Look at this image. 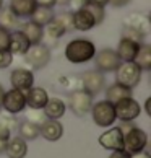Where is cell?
<instances>
[{"instance_id":"8992f818","label":"cell","mask_w":151,"mask_h":158,"mask_svg":"<svg viewBox=\"0 0 151 158\" xmlns=\"http://www.w3.org/2000/svg\"><path fill=\"white\" fill-rule=\"evenodd\" d=\"M93 60H94L96 70H99V72H102V73L115 72L117 67L122 64V60H120L119 54L115 52V49H111V48H104L99 52L96 51Z\"/></svg>"},{"instance_id":"f546056e","label":"cell","mask_w":151,"mask_h":158,"mask_svg":"<svg viewBox=\"0 0 151 158\" xmlns=\"http://www.w3.org/2000/svg\"><path fill=\"white\" fill-rule=\"evenodd\" d=\"M85 7L88 8V10H89V13L93 15V18H94L96 26L102 25L104 18H106V10H104L102 7H97V5H91V3H86Z\"/></svg>"},{"instance_id":"7a4b0ae2","label":"cell","mask_w":151,"mask_h":158,"mask_svg":"<svg viewBox=\"0 0 151 158\" xmlns=\"http://www.w3.org/2000/svg\"><path fill=\"white\" fill-rule=\"evenodd\" d=\"M141 73L143 70L135 62H122L115 70V81L133 90L141 81Z\"/></svg>"},{"instance_id":"d590c367","label":"cell","mask_w":151,"mask_h":158,"mask_svg":"<svg viewBox=\"0 0 151 158\" xmlns=\"http://www.w3.org/2000/svg\"><path fill=\"white\" fill-rule=\"evenodd\" d=\"M88 3H91V5H97V7L106 8L107 5H109V0H88Z\"/></svg>"},{"instance_id":"7402d4cb","label":"cell","mask_w":151,"mask_h":158,"mask_svg":"<svg viewBox=\"0 0 151 158\" xmlns=\"http://www.w3.org/2000/svg\"><path fill=\"white\" fill-rule=\"evenodd\" d=\"M5 153L8 158H25L28 155V143L25 139H21L20 135H16L8 140L7 148H5Z\"/></svg>"},{"instance_id":"ac0fdd59","label":"cell","mask_w":151,"mask_h":158,"mask_svg":"<svg viewBox=\"0 0 151 158\" xmlns=\"http://www.w3.org/2000/svg\"><path fill=\"white\" fill-rule=\"evenodd\" d=\"M138 49H140V43H135V41H130L127 38H120L115 52L119 54L122 62H133Z\"/></svg>"},{"instance_id":"2e32d148","label":"cell","mask_w":151,"mask_h":158,"mask_svg":"<svg viewBox=\"0 0 151 158\" xmlns=\"http://www.w3.org/2000/svg\"><path fill=\"white\" fill-rule=\"evenodd\" d=\"M72 13H73V30L86 33L96 26L94 18H93V15L89 13V10L86 7H81L78 10L72 11Z\"/></svg>"},{"instance_id":"4fadbf2b","label":"cell","mask_w":151,"mask_h":158,"mask_svg":"<svg viewBox=\"0 0 151 158\" xmlns=\"http://www.w3.org/2000/svg\"><path fill=\"white\" fill-rule=\"evenodd\" d=\"M39 135H42L49 142H57L63 135V126L59 119H47L46 118L39 124Z\"/></svg>"},{"instance_id":"f1b7e54d","label":"cell","mask_w":151,"mask_h":158,"mask_svg":"<svg viewBox=\"0 0 151 158\" xmlns=\"http://www.w3.org/2000/svg\"><path fill=\"white\" fill-rule=\"evenodd\" d=\"M54 18L65 28L67 33L73 30V13L72 11H60V13H55Z\"/></svg>"},{"instance_id":"6da1fadb","label":"cell","mask_w":151,"mask_h":158,"mask_svg":"<svg viewBox=\"0 0 151 158\" xmlns=\"http://www.w3.org/2000/svg\"><path fill=\"white\" fill-rule=\"evenodd\" d=\"M63 54L70 64H86L93 60L96 54V46L88 38H75L67 43Z\"/></svg>"},{"instance_id":"3957f363","label":"cell","mask_w":151,"mask_h":158,"mask_svg":"<svg viewBox=\"0 0 151 158\" xmlns=\"http://www.w3.org/2000/svg\"><path fill=\"white\" fill-rule=\"evenodd\" d=\"M89 113L93 116L94 124L99 126V127H111L114 122L117 121L114 104L109 103L107 99H101V101H97V103H93Z\"/></svg>"},{"instance_id":"e0dca14e","label":"cell","mask_w":151,"mask_h":158,"mask_svg":"<svg viewBox=\"0 0 151 158\" xmlns=\"http://www.w3.org/2000/svg\"><path fill=\"white\" fill-rule=\"evenodd\" d=\"M31 43L28 41V38L23 34L20 30H13L10 33V46H8V51L11 52L13 56H25L26 51L30 49Z\"/></svg>"},{"instance_id":"e575fe53","label":"cell","mask_w":151,"mask_h":158,"mask_svg":"<svg viewBox=\"0 0 151 158\" xmlns=\"http://www.w3.org/2000/svg\"><path fill=\"white\" fill-rule=\"evenodd\" d=\"M88 3V0H70V5L75 8V10H78L81 7H85V5Z\"/></svg>"},{"instance_id":"b9f144b4","label":"cell","mask_w":151,"mask_h":158,"mask_svg":"<svg viewBox=\"0 0 151 158\" xmlns=\"http://www.w3.org/2000/svg\"><path fill=\"white\" fill-rule=\"evenodd\" d=\"M3 95H5V88H3V85L0 83V108H2V99H3Z\"/></svg>"},{"instance_id":"4dcf8cb0","label":"cell","mask_w":151,"mask_h":158,"mask_svg":"<svg viewBox=\"0 0 151 158\" xmlns=\"http://www.w3.org/2000/svg\"><path fill=\"white\" fill-rule=\"evenodd\" d=\"M10 33L7 28L0 26V51H8L10 46Z\"/></svg>"},{"instance_id":"7bdbcfd3","label":"cell","mask_w":151,"mask_h":158,"mask_svg":"<svg viewBox=\"0 0 151 158\" xmlns=\"http://www.w3.org/2000/svg\"><path fill=\"white\" fill-rule=\"evenodd\" d=\"M3 2L5 0H0V10H2V7H3Z\"/></svg>"},{"instance_id":"484cf974","label":"cell","mask_w":151,"mask_h":158,"mask_svg":"<svg viewBox=\"0 0 151 158\" xmlns=\"http://www.w3.org/2000/svg\"><path fill=\"white\" fill-rule=\"evenodd\" d=\"M133 62H135L141 70H149L151 69V46L146 44V43H141Z\"/></svg>"},{"instance_id":"9c48e42d","label":"cell","mask_w":151,"mask_h":158,"mask_svg":"<svg viewBox=\"0 0 151 158\" xmlns=\"http://www.w3.org/2000/svg\"><path fill=\"white\" fill-rule=\"evenodd\" d=\"M80 78H81V90L89 93L91 96H96L97 93H101L106 88V77H104L102 72H99L96 69L81 73Z\"/></svg>"},{"instance_id":"83f0119b","label":"cell","mask_w":151,"mask_h":158,"mask_svg":"<svg viewBox=\"0 0 151 158\" xmlns=\"http://www.w3.org/2000/svg\"><path fill=\"white\" fill-rule=\"evenodd\" d=\"M120 38H127V39H130V41H135V43H143L145 39H146V36L145 34H141L140 31H137L135 28H130V26H125L122 28V33H120Z\"/></svg>"},{"instance_id":"603a6c76","label":"cell","mask_w":151,"mask_h":158,"mask_svg":"<svg viewBox=\"0 0 151 158\" xmlns=\"http://www.w3.org/2000/svg\"><path fill=\"white\" fill-rule=\"evenodd\" d=\"M104 95H106V99H107L109 103L115 104V103H119L120 99L132 96V90L115 81V83H112V85H109V86H107V88H106V93H104Z\"/></svg>"},{"instance_id":"30bf717a","label":"cell","mask_w":151,"mask_h":158,"mask_svg":"<svg viewBox=\"0 0 151 158\" xmlns=\"http://www.w3.org/2000/svg\"><path fill=\"white\" fill-rule=\"evenodd\" d=\"M2 108L10 114H20L21 111L26 109V98H25V93L20 91V90H5V95L2 99Z\"/></svg>"},{"instance_id":"44dd1931","label":"cell","mask_w":151,"mask_h":158,"mask_svg":"<svg viewBox=\"0 0 151 158\" xmlns=\"http://www.w3.org/2000/svg\"><path fill=\"white\" fill-rule=\"evenodd\" d=\"M67 111V104L60 98H49L46 106L42 108V113L47 119H60Z\"/></svg>"},{"instance_id":"52a82bcc","label":"cell","mask_w":151,"mask_h":158,"mask_svg":"<svg viewBox=\"0 0 151 158\" xmlns=\"http://www.w3.org/2000/svg\"><path fill=\"white\" fill-rule=\"evenodd\" d=\"M148 145V134L140 127H133L124 134V150L130 155H137L143 152Z\"/></svg>"},{"instance_id":"8fae6325","label":"cell","mask_w":151,"mask_h":158,"mask_svg":"<svg viewBox=\"0 0 151 158\" xmlns=\"http://www.w3.org/2000/svg\"><path fill=\"white\" fill-rule=\"evenodd\" d=\"M10 83L11 88L20 90V91H28L34 85V73L30 69H13L10 73Z\"/></svg>"},{"instance_id":"cb8c5ba5","label":"cell","mask_w":151,"mask_h":158,"mask_svg":"<svg viewBox=\"0 0 151 158\" xmlns=\"http://www.w3.org/2000/svg\"><path fill=\"white\" fill-rule=\"evenodd\" d=\"M54 16H55V11L54 8H50V7H44V5H38L36 10L33 11V15H31V21H34L36 25L39 26H46V25H49V23L54 20Z\"/></svg>"},{"instance_id":"f35d334b","label":"cell","mask_w":151,"mask_h":158,"mask_svg":"<svg viewBox=\"0 0 151 158\" xmlns=\"http://www.w3.org/2000/svg\"><path fill=\"white\" fill-rule=\"evenodd\" d=\"M145 109H146V114L151 116V98L146 99V103H145Z\"/></svg>"},{"instance_id":"8d00e7d4","label":"cell","mask_w":151,"mask_h":158,"mask_svg":"<svg viewBox=\"0 0 151 158\" xmlns=\"http://www.w3.org/2000/svg\"><path fill=\"white\" fill-rule=\"evenodd\" d=\"M38 5H44V7H55V0H38Z\"/></svg>"},{"instance_id":"7c38bea8","label":"cell","mask_w":151,"mask_h":158,"mask_svg":"<svg viewBox=\"0 0 151 158\" xmlns=\"http://www.w3.org/2000/svg\"><path fill=\"white\" fill-rule=\"evenodd\" d=\"M97 142H99V145L102 148H106V150H122L124 148V134H122V131L117 127H112L111 129H107L106 132H102L99 139H97Z\"/></svg>"},{"instance_id":"4316f807","label":"cell","mask_w":151,"mask_h":158,"mask_svg":"<svg viewBox=\"0 0 151 158\" xmlns=\"http://www.w3.org/2000/svg\"><path fill=\"white\" fill-rule=\"evenodd\" d=\"M21 20L18 16L13 15V11H11L8 7H2L0 10V26L7 28L8 31H13V30H18Z\"/></svg>"},{"instance_id":"ab89813d","label":"cell","mask_w":151,"mask_h":158,"mask_svg":"<svg viewBox=\"0 0 151 158\" xmlns=\"http://www.w3.org/2000/svg\"><path fill=\"white\" fill-rule=\"evenodd\" d=\"M132 158H149V155L143 150V152H140V153H137V155H132Z\"/></svg>"},{"instance_id":"d4e9b609","label":"cell","mask_w":151,"mask_h":158,"mask_svg":"<svg viewBox=\"0 0 151 158\" xmlns=\"http://www.w3.org/2000/svg\"><path fill=\"white\" fill-rule=\"evenodd\" d=\"M18 135L21 139H25L26 142L28 140L38 139L39 137V124L34 122V121H30V119L20 122L18 124Z\"/></svg>"},{"instance_id":"60d3db41","label":"cell","mask_w":151,"mask_h":158,"mask_svg":"<svg viewBox=\"0 0 151 158\" xmlns=\"http://www.w3.org/2000/svg\"><path fill=\"white\" fill-rule=\"evenodd\" d=\"M55 5H60V7H67V5H70V0H55Z\"/></svg>"},{"instance_id":"1f68e13d","label":"cell","mask_w":151,"mask_h":158,"mask_svg":"<svg viewBox=\"0 0 151 158\" xmlns=\"http://www.w3.org/2000/svg\"><path fill=\"white\" fill-rule=\"evenodd\" d=\"M13 62V54L10 51H0V70L8 69Z\"/></svg>"},{"instance_id":"277c9868","label":"cell","mask_w":151,"mask_h":158,"mask_svg":"<svg viewBox=\"0 0 151 158\" xmlns=\"http://www.w3.org/2000/svg\"><path fill=\"white\" fill-rule=\"evenodd\" d=\"M23 57H25L28 65H31L34 70H41L50 62V57H52L50 56V48L44 43L31 44L30 49L26 51V54Z\"/></svg>"},{"instance_id":"9a60e30c","label":"cell","mask_w":151,"mask_h":158,"mask_svg":"<svg viewBox=\"0 0 151 158\" xmlns=\"http://www.w3.org/2000/svg\"><path fill=\"white\" fill-rule=\"evenodd\" d=\"M36 7H38V0H10L8 2V8L20 20H30Z\"/></svg>"},{"instance_id":"836d02e7","label":"cell","mask_w":151,"mask_h":158,"mask_svg":"<svg viewBox=\"0 0 151 158\" xmlns=\"http://www.w3.org/2000/svg\"><path fill=\"white\" fill-rule=\"evenodd\" d=\"M132 0H109V5H112L115 8H120V7H125V5H129Z\"/></svg>"},{"instance_id":"ba28073f","label":"cell","mask_w":151,"mask_h":158,"mask_svg":"<svg viewBox=\"0 0 151 158\" xmlns=\"http://www.w3.org/2000/svg\"><path fill=\"white\" fill-rule=\"evenodd\" d=\"M115 109V118L120 122H129V121H135L138 116L141 114V106L133 96L124 98L119 103L114 104Z\"/></svg>"},{"instance_id":"5bb4252c","label":"cell","mask_w":151,"mask_h":158,"mask_svg":"<svg viewBox=\"0 0 151 158\" xmlns=\"http://www.w3.org/2000/svg\"><path fill=\"white\" fill-rule=\"evenodd\" d=\"M25 98H26V106L31 109H42L46 106L49 99V93L47 90H44L42 86H31L28 91H25Z\"/></svg>"},{"instance_id":"5b68a950","label":"cell","mask_w":151,"mask_h":158,"mask_svg":"<svg viewBox=\"0 0 151 158\" xmlns=\"http://www.w3.org/2000/svg\"><path fill=\"white\" fill-rule=\"evenodd\" d=\"M93 98L89 93H86L85 90H75L68 95V101L65 103L68 108L72 109V113L78 118H85L86 114L91 111V106H93Z\"/></svg>"},{"instance_id":"d6986e66","label":"cell","mask_w":151,"mask_h":158,"mask_svg":"<svg viewBox=\"0 0 151 158\" xmlns=\"http://www.w3.org/2000/svg\"><path fill=\"white\" fill-rule=\"evenodd\" d=\"M18 30L28 38V41H30L31 44H39V43H42L44 28H42V26H39V25H36L34 21H31V20H25L23 23H20Z\"/></svg>"},{"instance_id":"74e56055","label":"cell","mask_w":151,"mask_h":158,"mask_svg":"<svg viewBox=\"0 0 151 158\" xmlns=\"http://www.w3.org/2000/svg\"><path fill=\"white\" fill-rule=\"evenodd\" d=\"M8 140H10V139H2V137H0V155L5 153V148H7Z\"/></svg>"},{"instance_id":"ffe728a7","label":"cell","mask_w":151,"mask_h":158,"mask_svg":"<svg viewBox=\"0 0 151 158\" xmlns=\"http://www.w3.org/2000/svg\"><path fill=\"white\" fill-rule=\"evenodd\" d=\"M124 25L130 26V28H135L137 31H140L141 34H145V36H148L149 31H151L149 18L146 15H141V13H130L124 20Z\"/></svg>"},{"instance_id":"d6a6232c","label":"cell","mask_w":151,"mask_h":158,"mask_svg":"<svg viewBox=\"0 0 151 158\" xmlns=\"http://www.w3.org/2000/svg\"><path fill=\"white\" fill-rule=\"evenodd\" d=\"M109 158H132L130 153H127V152L122 148V150H114L111 155H109Z\"/></svg>"}]
</instances>
